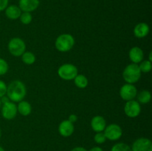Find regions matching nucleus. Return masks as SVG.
Wrapping results in <instances>:
<instances>
[{
    "instance_id": "obj_1",
    "label": "nucleus",
    "mask_w": 152,
    "mask_h": 151,
    "mask_svg": "<svg viewBox=\"0 0 152 151\" xmlns=\"http://www.w3.org/2000/svg\"><path fill=\"white\" fill-rule=\"evenodd\" d=\"M27 94L25 84L20 80H13L7 86L6 96L13 102H19L23 100Z\"/></svg>"
},
{
    "instance_id": "obj_2",
    "label": "nucleus",
    "mask_w": 152,
    "mask_h": 151,
    "mask_svg": "<svg viewBox=\"0 0 152 151\" xmlns=\"http://www.w3.org/2000/svg\"><path fill=\"white\" fill-rule=\"evenodd\" d=\"M75 44V39L71 34L63 33L59 35L55 41V47L62 53L70 51Z\"/></svg>"
},
{
    "instance_id": "obj_3",
    "label": "nucleus",
    "mask_w": 152,
    "mask_h": 151,
    "mask_svg": "<svg viewBox=\"0 0 152 151\" xmlns=\"http://www.w3.org/2000/svg\"><path fill=\"white\" fill-rule=\"evenodd\" d=\"M141 71L137 64H129L125 68L123 72V78L126 83L135 84L141 78Z\"/></svg>"
},
{
    "instance_id": "obj_4",
    "label": "nucleus",
    "mask_w": 152,
    "mask_h": 151,
    "mask_svg": "<svg viewBox=\"0 0 152 151\" xmlns=\"http://www.w3.org/2000/svg\"><path fill=\"white\" fill-rule=\"evenodd\" d=\"M9 53L13 56H21L26 51V44L23 39L19 37H14L9 41L7 44Z\"/></svg>"
},
{
    "instance_id": "obj_5",
    "label": "nucleus",
    "mask_w": 152,
    "mask_h": 151,
    "mask_svg": "<svg viewBox=\"0 0 152 151\" xmlns=\"http://www.w3.org/2000/svg\"><path fill=\"white\" fill-rule=\"evenodd\" d=\"M57 73L58 76L63 80H74V78L78 74V69L73 64L65 63L59 67Z\"/></svg>"
},
{
    "instance_id": "obj_6",
    "label": "nucleus",
    "mask_w": 152,
    "mask_h": 151,
    "mask_svg": "<svg viewBox=\"0 0 152 151\" xmlns=\"http://www.w3.org/2000/svg\"><path fill=\"white\" fill-rule=\"evenodd\" d=\"M103 132L106 139L110 141L119 140L123 136V129L117 124H111L106 126Z\"/></svg>"
},
{
    "instance_id": "obj_7",
    "label": "nucleus",
    "mask_w": 152,
    "mask_h": 151,
    "mask_svg": "<svg viewBox=\"0 0 152 151\" xmlns=\"http://www.w3.org/2000/svg\"><path fill=\"white\" fill-rule=\"evenodd\" d=\"M137 95V90L133 84H123L120 89V96L124 101H131L135 99Z\"/></svg>"
},
{
    "instance_id": "obj_8",
    "label": "nucleus",
    "mask_w": 152,
    "mask_h": 151,
    "mask_svg": "<svg viewBox=\"0 0 152 151\" xmlns=\"http://www.w3.org/2000/svg\"><path fill=\"white\" fill-rule=\"evenodd\" d=\"M124 112L125 114L129 118H136L141 113L140 104L134 99L128 101L125 105Z\"/></svg>"
},
{
    "instance_id": "obj_9",
    "label": "nucleus",
    "mask_w": 152,
    "mask_h": 151,
    "mask_svg": "<svg viewBox=\"0 0 152 151\" xmlns=\"http://www.w3.org/2000/svg\"><path fill=\"white\" fill-rule=\"evenodd\" d=\"M17 106L14 102H10L1 105V113L3 118L7 120H12L17 115Z\"/></svg>"
},
{
    "instance_id": "obj_10",
    "label": "nucleus",
    "mask_w": 152,
    "mask_h": 151,
    "mask_svg": "<svg viewBox=\"0 0 152 151\" xmlns=\"http://www.w3.org/2000/svg\"><path fill=\"white\" fill-rule=\"evenodd\" d=\"M131 148L132 151H152V142L148 138H139L133 142Z\"/></svg>"
},
{
    "instance_id": "obj_11",
    "label": "nucleus",
    "mask_w": 152,
    "mask_h": 151,
    "mask_svg": "<svg viewBox=\"0 0 152 151\" xmlns=\"http://www.w3.org/2000/svg\"><path fill=\"white\" fill-rule=\"evenodd\" d=\"M39 4V0H19V7L22 12L31 13L38 8Z\"/></svg>"
},
{
    "instance_id": "obj_12",
    "label": "nucleus",
    "mask_w": 152,
    "mask_h": 151,
    "mask_svg": "<svg viewBox=\"0 0 152 151\" xmlns=\"http://www.w3.org/2000/svg\"><path fill=\"white\" fill-rule=\"evenodd\" d=\"M74 124L68 119L61 121L59 124L58 130L59 134L63 137H69L74 132Z\"/></svg>"
},
{
    "instance_id": "obj_13",
    "label": "nucleus",
    "mask_w": 152,
    "mask_h": 151,
    "mask_svg": "<svg viewBox=\"0 0 152 151\" xmlns=\"http://www.w3.org/2000/svg\"><path fill=\"white\" fill-rule=\"evenodd\" d=\"M91 127L96 133L103 132L106 127V121L102 115H95L91 121Z\"/></svg>"
},
{
    "instance_id": "obj_14",
    "label": "nucleus",
    "mask_w": 152,
    "mask_h": 151,
    "mask_svg": "<svg viewBox=\"0 0 152 151\" xmlns=\"http://www.w3.org/2000/svg\"><path fill=\"white\" fill-rule=\"evenodd\" d=\"M129 57L132 63L138 65L143 60V50L140 47H137V46L132 47L129 52Z\"/></svg>"
},
{
    "instance_id": "obj_15",
    "label": "nucleus",
    "mask_w": 152,
    "mask_h": 151,
    "mask_svg": "<svg viewBox=\"0 0 152 151\" xmlns=\"http://www.w3.org/2000/svg\"><path fill=\"white\" fill-rule=\"evenodd\" d=\"M150 28L148 24L145 22H140L134 28V35L137 38H142L147 36L149 33Z\"/></svg>"
},
{
    "instance_id": "obj_16",
    "label": "nucleus",
    "mask_w": 152,
    "mask_h": 151,
    "mask_svg": "<svg viewBox=\"0 0 152 151\" xmlns=\"http://www.w3.org/2000/svg\"><path fill=\"white\" fill-rule=\"evenodd\" d=\"M4 10H5V15L7 18L11 20L19 19L22 14V10H20L19 6H16L15 4L8 5Z\"/></svg>"
},
{
    "instance_id": "obj_17",
    "label": "nucleus",
    "mask_w": 152,
    "mask_h": 151,
    "mask_svg": "<svg viewBox=\"0 0 152 151\" xmlns=\"http://www.w3.org/2000/svg\"><path fill=\"white\" fill-rule=\"evenodd\" d=\"M17 106V111L20 115H23V116H28L32 112V106L31 104L27 101H21V102H18Z\"/></svg>"
},
{
    "instance_id": "obj_18",
    "label": "nucleus",
    "mask_w": 152,
    "mask_h": 151,
    "mask_svg": "<svg viewBox=\"0 0 152 151\" xmlns=\"http://www.w3.org/2000/svg\"><path fill=\"white\" fill-rule=\"evenodd\" d=\"M74 81L75 85L80 89L86 88L88 84V80L87 77L83 74H77V76L74 78Z\"/></svg>"
},
{
    "instance_id": "obj_19",
    "label": "nucleus",
    "mask_w": 152,
    "mask_h": 151,
    "mask_svg": "<svg viewBox=\"0 0 152 151\" xmlns=\"http://www.w3.org/2000/svg\"><path fill=\"white\" fill-rule=\"evenodd\" d=\"M136 97H137V102L140 104H147L150 102L151 99V94L150 91L144 90L137 93Z\"/></svg>"
},
{
    "instance_id": "obj_20",
    "label": "nucleus",
    "mask_w": 152,
    "mask_h": 151,
    "mask_svg": "<svg viewBox=\"0 0 152 151\" xmlns=\"http://www.w3.org/2000/svg\"><path fill=\"white\" fill-rule=\"evenodd\" d=\"M21 57L22 62L27 65H31L36 62V56L31 51H25Z\"/></svg>"
},
{
    "instance_id": "obj_21",
    "label": "nucleus",
    "mask_w": 152,
    "mask_h": 151,
    "mask_svg": "<svg viewBox=\"0 0 152 151\" xmlns=\"http://www.w3.org/2000/svg\"><path fill=\"white\" fill-rule=\"evenodd\" d=\"M138 66L141 73H149L152 69V62H150L149 60L142 61L140 65H138Z\"/></svg>"
},
{
    "instance_id": "obj_22",
    "label": "nucleus",
    "mask_w": 152,
    "mask_h": 151,
    "mask_svg": "<svg viewBox=\"0 0 152 151\" xmlns=\"http://www.w3.org/2000/svg\"><path fill=\"white\" fill-rule=\"evenodd\" d=\"M111 151H132V148L127 144L120 142L117 143L111 147Z\"/></svg>"
},
{
    "instance_id": "obj_23",
    "label": "nucleus",
    "mask_w": 152,
    "mask_h": 151,
    "mask_svg": "<svg viewBox=\"0 0 152 151\" xmlns=\"http://www.w3.org/2000/svg\"><path fill=\"white\" fill-rule=\"evenodd\" d=\"M19 19H20L21 23L23 24V25H29L33 20L32 14L31 13H28V12H22Z\"/></svg>"
},
{
    "instance_id": "obj_24",
    "label": "nucleus",
    "mask_w": 152,
    "mask_h": 151,
    "mask_svg": "<svg viewBox=\"0 0 152 151\" xmlns=\"http://www.w3.org/2000/svg\"><path fill=\"white\" fill-rule=\"evenodd\" d=\"M9 70V65L4 59L0 58V76H3L7 73Z\"/></svg>"
},
{
    "instance_id": "obj_25",
    "label": "nucleus",
    "mask_w": 152,
    "mask_h": 151,
    "mask_svg": "<svg viewBox=\"0 0 152 151\" xmlns=\"http://www.w3.org/2000/svg\"><path fill=\"white\" fill-rule=\"evenodd\" d=\"M94 140L98 144H102L105 143L106 142L107 139L104 133L102 132H99V133H96L95 134L94 137Z\"/></svg>"
},
{
    "instance_id": "obj_26",
    "label": "nucleus",
    "mask_w": 152,
    "mask_h": 151,
    "mask_svg": "<svg viewBox=\"0 0 152 151\" xmlns=\"http://www.w3.org/2000/svg\"><path fill=\"white\" fill-rule=\"evenodd\" d=\"M7 93V84L3 81L0 80V98L5 96Z\"/></svg>"
},
{
    "instance_id": "obj_27",
    "label": "nucleus",
    "mask_w": 152,
    "mask_h": 151,
    "mask_svg": "<svg viewBox=\"0 0 152 151\" xmlns=\"http://www.w3.org/2000/svg\"><path fill=\"white\" fill-rule=\"evenodd\" d=\"M9 0H0V12L3 11L8 6Z\"/></svg>"
},
{
    "instance_id": "obj_28",
    "label": "nucleus",
    "mask_w": 152,
    "mask_h": 151,
    "mask_svg": "<svg viewBox=\"0 0 152 151\" xmlns=\"http://www.w3.org/2000/svg\"><path fill=\"white\" fill-rule=\"evenodd\" d=\"M77 119H78V117H77V115H75V114H71V115L68 116V121H70L72 123H75L76 121H77Z\"/></svg>"
},
{
    "instance_id": "obj_29",
    "label": "nucleus",
    "mask_w": 152,
    "mask_h": 151,
    "mask_svg": "<svg viewBox=\"0 0 152 151\" xmlns=\"http://www.w3.org/2000/svg\"><path fill=\"white\" fill-rule=\"evenodd\" d=\"M71 151H88L87 150L83 147H76L73 148Z\"/></svg>"
},
{
    "instance_id": "obj_30",
    "label": "nucleus",
    "mask_w": 152,
    "mask_h": 151,
    "mask_svg": "<svg viewBox=\"0 0 152 151\" xmlns=\"http://www.w3.org/2000/svg\"><path fill=\"white\" fill-rule=\"evenodd\" d=\"M0 99H1V103H2V105H3V104L7 103V102H10V99H9V98L7 97V96H2V97L0 98Z\"/></svg>"
},
{
    "instance_id": "obj_31",
    "label": "nucleus",
    "mask_w": 152,
    "mask_h": 151,
    "mask_svg": "<svg viewBox=\"0 0 152 151\" xmlns=\"http://www.w3.org/2000/svg\"><path fill=\"white\" fill-rule=\"evenodd\" d=\"M88 151H104L102 150V148H101L100 147H94L91 148Z\"/></svg>"
},
{
    "instance_id": "obj_32",
    "label": "nucleus",
    "mask_w": 152,
    "mask_h": 151,
    "mask_svg": "<svg viewBox=\"0 0 152 151\" xmlns=\"http://www.w3.org/2000/svg\"><path fill=\"white\" fill-rule=\"evenodd\" d=\"M148 60H149L150 62H152V52H150L149 56H148Z\"/></svg>"
},
{
    "instance_id": "obj_33",
    "label": "nucleus",
    "mask_w": 152,
    "mask_h": 151,
    "mask_svg": "<svg viewBox=\"0 0 152 151\" xmlns=\"http://www.w3.org/2000/svg\"><path fill=\"white\" fill-rule=\"evenodd\" d=\"M0 151H5V150H4V148H3L2 147H1V146H0Z\"/></svg>"
},
{
    "instance_id": "obj_34",
    "label": "nucleus",
    "mask_w": 152,
    "mask_h": 151,
    "mask_svg": "<svg viewBox=\"0 0 152 151\" xmlns=\"http://www.w3.org/2000/svg\"><path fill=\"white\" fill-rule=\"evenodd\" d=\"M1 105H2V103H1V99H0V108L1 107Z\"/></svg>"
},
{
    "instance_id": "obj_35",
    "label": "nucleus",
    "mask_w": 152,
    "mask_h": 151,
    "mask_svg": "<svg viewBox=\"0 0 152 151\" xmlns=\"http://www.w3.org/2000/svg\"><path fill=\"white\" fill-rule=\"evenodd\" d=\"M1 130H0V138H1Z\"/></svg>"
}]
</instances>
